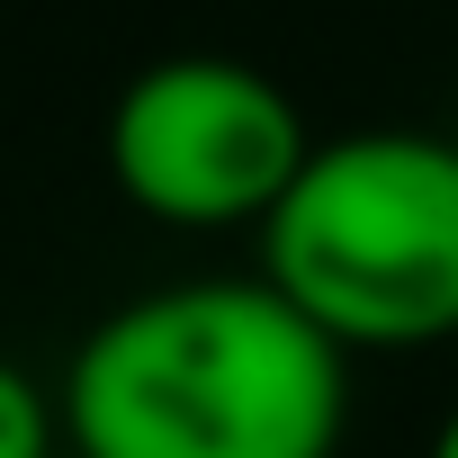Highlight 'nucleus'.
Wrapping results in <instances>:
<instances>
[{
  "mask_svg": "<svg viewBox=\"0 0 458 458\" xmlns=\"http://www.w3.org/2000/svg\"><path fill=\"white\" fill-rule=\"evenodd\" d=\"M261 279L342 351L458 333V135H324L261 216Z\"/></svg>",
  "mask_w": 458,
  "mask_h": 458,
  "instance_id": "2",
  "label": "nucleus"
},
{
  "mask_svg": "<svg viewBox=\"0 0 458 458\" xmlns=\"http://www.w3.org/2000/svg\"><path fill=\"white\" fill-rule=\"evenodd\" d=\"M55 449H64V404L19 360H0V458H55Z\"/></svg>",
  "mask_w": 458,
  "mask_h": 458,
  "instance_id": "4",
  "label": "nucleus"
},
{
  "mask_svg": "<svg viewBox=\"0 0 458 458\" xmlns=\"http://www.w3.org/2000/svg\"><path fill=\"white\" fill-rule=\"evenodd\" d=\"M55 404L72 458H333L351 351L270 279H180L99 315Z\"/></svg>",
  "mask_w": 458,
  "mask_h": 458,
  "instance_id": "1",
  "label": "nucleus"
},
{
  "mask_svg": "<svg viewBox=\"0 0 458 458\" xmlns=\"http://www.w3.org/2000/svg\"><path fill=\"white\" fill-rule=\"evenodd\" d=\"M422 458H458V404H449V422L431 431V449H422Z\"/></svg>",
  "mask_w": 458,
  "mask_h": 458,
  "instance_id": "5",
  "label": "nucleus"
},
{
  "mask_svg": "<svg viewBox=\"0 0 458 458\" xmlns=\"http://www.w3.org/2000/svg\"><path fill=\"white\" fill-rule=\"evenodd\" d=\"M306 153V108L243 55H162L108 108L117 198L180 234H234V225L261 234Z\"/></svg>",
  "mask_w": 458,
  "mask_h": 458,
  "instance_id": "3",
  "label": "nucleus"
}]
</instances>
